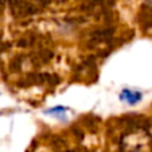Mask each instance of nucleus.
<instances>
[{"label":"nucleus","instance_id":"obj_1","mask_svg":"<svg viewBox=\"0 0 152 152\" xmlns=\"http://www.w3.org/2000/svg\"><path fill=\"white\" fill-rule=\"evenodd\" d=\"M121 152H152V137L145 129L135 128L123 135L120 140Z\"/></svg>","mask_w":152,"mask_h":152},{"label":"nucleus","instance_id":"obj_3","mask_svg":"<svg viewBox=\"0 0 152 152\" xmlns=\"http://www.w3.org/2000/svg\"><path fill=\"white\" fill-rule=\"evenodd\" d=\"M64 111H66V108H63V107H55V108H51L50 111H47V113H53V115L56 116V113L60 115V113H63Z\"/></svg>","mask_w":152,"mask_h":152},{"label":"nucleus","instance_id":"obj_4","mask_svg":"<svg viewBox=\"0 0 152 152\" xmlns=\"http://www.w3.org/2000/svg\"><path fill=\"white\" fill-rule=\"evenodd\" d=\"M150 3H151V5H152V0H150Z\"/></svg>","mask_w":152,"mask_h":152},{"label":"nucleus","instance_id":"obj_2","mask_svg":"<svg viewBox=\"0 0 152 152\" xmlns=\"http://www.w3.org/2000/svg\"><path fill=\"white\" fill-rule=\"evenodd\" d=\"M119 97H120L121 102H126L127 104H129V105H135L136 103H139L140 100L143 99V95H142V92H139V91H134V89L126 88L121 91Z\"/></svg>","mask_w":152,"mask_h":152}]
</instances>
